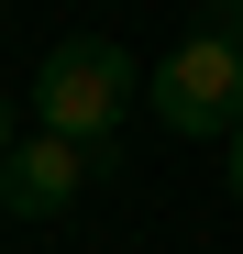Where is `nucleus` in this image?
I'll use <instances>...</instances> for the list:
<instances>
[{"instance_id":"nucleus-1","label":"nucleus","mask_w":243,"mask_h":254,"mask_svg":"<svg viewBox=\"0 0 243 254\" xmlns=\"http://www.w3.org/2000/svg\"><path fill=\"white\" fill-rule=\"evenodd\" d=\"M122 111H133V56H122L111 33H66V45L33 66V122H45V133L111 155V122Z\"/></svg>"},{"instance_id":"nucleus-2","label":"nucleus","mask_w":243,"mask_h":254,"mask_svg":"<svg viewBox=\"0 0 243 254\" xmlns=\"http://www.w3.org/2000/svg\"><path fill=\"white\" fill-rule=\"evenodd\" d=\"M155 122L166 133H243V45L232 33H188V45L155 66Z\"/></svg>"},{"instance_id":"nucleus-3","label":"nucleus","mask_w":243,"mask_h":254,"mask_svg":"<svg viewBox=\"0 0 243 254\" xmlns=\"http://www.w3.org/2000/svg\"><path fill=\"white\" fill-rule=\"evenodd\" d=\"M89 166H100V144L22 133V144H11V166H0V210H11V221H66L77 188H89Z\"/></svg>"},{"instance_id":"nucleus-4","label":"nucleus","mask_w":243,"mask_h":254,"mask_svg":"<svg viewBox=\"0 0 243 254\" xmlns=\"http://www.w3.org/2000/svg\"><path fill=\"white\" fill-rule=\"evenodd\" d=\"M11 144H22V133H11V100H0V166H11Z\"/></svg>"},{"instance_id":"nucleus-5","label":"nucleus","mask_w":243,"mask_h":254,"mask_svg":"<svg viewBox=\"0 0 243 254\" xmlns=\"http://www.w3.org/2000/svg\"><path fill=\"white\" fill-rule=\"evenodd\" d=\"M232 199H243V133H232Z\"/></svg>"}]
</instances>
